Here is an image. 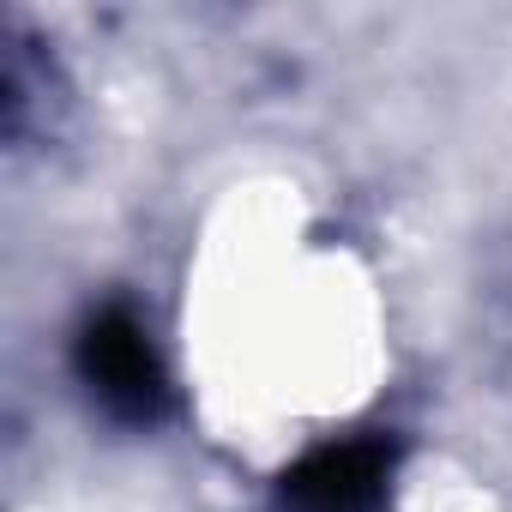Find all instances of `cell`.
Here are the masks:
<instances>
[{
	"instance_id": "obj_1",
	"label": "cell",
	"mask_w": 512,
	"mask_h": 512,
	"mask_svg": "<svg viewBox=\"0 0 512 512\" xmlns=\"http://www.w3.org/2000/svg\"><path fill=\"white\" fill-rule=\"evenodd\" d=\"M79 380L121 422H157L163 398H169L151 332L127 308H103V314L85 320V332H79Z\"/></svg>"
},
{
	"instance_id": "obj_2",
	"label": "cell",
	"mask_w": 512,
	"mask_h": 512,
	"mask_svg": "<svg viewBox=\"0 0 512 512\" xmlns=\"http://www.w3.org/2000/svg\"><path fill=\"white\" fill-rule=\"evenodd\" d=\"M392 470H398V446L386 434L326 440L284 470L278 500L284 512H386Z\"/></svg>"
}]
</instances>
